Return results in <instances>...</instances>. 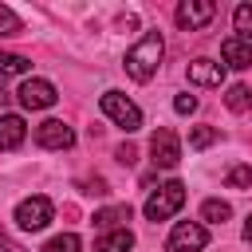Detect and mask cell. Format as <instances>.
Returning <instances> with one entry per match:
<instances>
[{
	"label": "cell",
	"mask_w": 252,
	"mask_h": 252,
	"mask_svg": "<svg viewBox=\"0 0 252 252\" xmlns=\"http://www.w3.org/2000/svg\"><path fill=\"white\" fill-rule=\"evenodd\" d=\"M134 158H138L134 146H118V161H122V165H134Z\"/></svg>",
	"instance_id": "cb8c5ba5"
},
{
	"label": "cell",
	"mask_w": 252,
	"mask_h": 252,
	"mask_svg": "<svg viewBox=\"0 0 252 252\" xmlns=\"http://www.w3.org/2000/svg\"><path fill=\"white\" fill-rule=\"evenodd\" d=\"M24 134H28V126H24L20 114H4L0 118V150H16L24 142Z\"/></svg>",
	"instance_id": "4fadbf2b"
},
{
	"label": "cell",
	"mask_w": 252,
	"mask_h": 252,
	"mask_svg": "<svg viewBox=\"0 0 252 252\" xmlns=\"http://www.w3.org/2000/svg\"><path fill=\"white\" fill-rule=\"evenodd\" d=\"M189 83H197V87H220V83H224V63L193 59V63H189Z\"/></svg>",
	"instance_id": "8fae6325"
},
{
	"label": "cell",
	"mask_w": 252,
	"mask_h": 252,
	"mask_svg": "<svg viewBox=\"0 0 252 252\" xmlns=\"http://www.w3.org/2000/svg\"><path fill=\"white\" fill-rule=\"evenodd\" d=\"M232 28L240 32V39L252 43V4H240V8L232 12Z\"/></svg>",
	"instance_id": "ac0fdd59"
},
{
	"label": "cell",
	"mask_w": 252,
	"mask_h": 252,
	"mask_svg": "<svg viewBox=\"0 0 252 252\" xmlns=\"http://www.w3.org/2000/svg\"><path fill=\"white\" fill-rule=\"evenodd\" d=\"M173 110H177V114H193V110H197V98H193V94H177V98H173Z\"/></svg>",
	"instance_id": "603a6c76"
},
{
	"label": "cell",
	"mask_w": 252,
	"mask_h": 252,
	"mask_svg": "<svg viewBox=\"0 0 252 252\" xmlns=\"http://www.w3.org/2000/svg\"><path fill=\"white\" fill-rule=\"evenodd\" d=\"M35 142L43 150H67V146H75V130L67 122H59V118H47V122L35 126Z\"/></svg>",
	"instance_id": "9c48e42d"
},
{
	"label": "cell",
	"mask_w": 252,
	"mask_h": 252,
	"mask_svg": "<svg viewBox=\"0 0 252 252\" xmlns=\"http://www.w3.org/2000/svg\"><path fill=\"white\" fill-rule=\"evenodd\" d=\"M51 201L43 197V193H35V197H24L20 205H16V224L24 228V232H39V228H47L51 224Z\"/></svg>",
	"instance_id": "277c9868"
},
{
	"label": "cell",
	"mask_w": 252,
	"mask_h": 252,
	"mask_svg": "<svg viewBox=\"0 0 252 252\" xmlns=\"http://www.w3.org/2000/svg\"><path fill=\"white\" fill-rule=\"evenodd\" d=\"M102 114H106L110 122H118L126 134H134V130L142 126V110H138L122 91H106V94H102Z\"/></svg>",
	"instance_id": "3957f363"
},
{
	"label": "cell",
	"mask_w": 252,
	"mask_h": 252,
	"mask_svg": "<svg viewBox=\"0 0 252 252\" xmlns=\"http://www.w3.org/2000/svg\"><path fill=\"white\" fill-rule=\"evenodd\" d=\"M134 248V232L130 228H110L94 240V252H130Z\"/></svg>",
	"instance_id": "7c38bea8"
},
{
	"label": "cell",
	"mask_w": 252,
	"mask_h": 252,
	"mask_svg": "<svg viewBox=\"0 0 252 252\" xmlns=\"http://www.w3.org/2000/svg\"><path fill=\"white\" fill-rule=\"evenodd\" d=\"M43 252H79V236L75 232H59L43 244Z\"/></svg>",
	"instance_id": "d6986e66"
},
{
	"label": "cell",
	"mask_w": 252,
	"mask_h": 252,
	"mask_svg": "<svg viewBox=\"0 0 252 252\" xmlns=\"http://www.w3.org/2000/svg\"><path fill=\"white\" fill-rule=\"evenodd\" d=\"M220 59H224L228 67H236V71H248V67H252V43L240 39V35H228V39L220 43Z\"/></svg>",
	"instance_id": "30bf717a"
},
{
	"label": "cell",
	"mask_w": 252,
	"mask_h": 252,
	"mask_svg": "<svg viewBox=\"0 0 252 252\" xmlns=\"http://www.w3.org/2000/svg\"><path fill=\"white\" fill-rule=\"evenodd\" d=\"M0 252H28V248H20V244H16L8 232H0Z\"/></svg>",
	"instance_id": "d4e9b609"
},
{
	"label": "cell",
	"mask_w": 252,
	"mask_h": 252,
	"mask_svg": "<svg viewBox=\"0 0 252 252\" xmlns=\"http://www.w3.org/2000/svg\"><path fill=\"white\" fill-rule=\"evenodd\" d=\"M32 63L24 59V55H16V51H0V75H24Z\"/></svg>",
	"instance_id": "e0dca14e"
},
{
	"label": "cell",
	"mask_w": 252,
	"mask_h": 252,
	"mask_svg": "<svg viewBox=\"0 0 252 252\" xmlns=\"http://www.w3.org/2000/svg\"><path fill=\"white\" fill-rule=\"evenodd\" d=\"M217 138H220V130H213V126H197V130L189 134V146H193V150H205V146H213Z\"/></svg>",
	"instance_id": "44dd1931"
},
{
	"label": "cell",
	"mask_w": 252,
	"mask_h": 252,
	"mask_svg": "<svg viewBox=\"0 0 252 252\" xmlns=\"http://www.w3.org/2000/svg\"><path fill=\"white\" fill-rule=\"evenodd\" d=\"M122 220H130V205H110V209H98L91 224H98V228H118Z\"/></svg>",
	"instance_id": "5bb4252c"
},
{
	"label": "cell",
	"mask_w": 252,
	"mask_h": 252,
	"mask_svg": "<svg viewBox=\"0 0 252 252\" xmlns=\"http://www.w3.org/2000/svg\"><path fill=\"white\" fill-rule=\"evenodd\" d=\"M224 185H232V189H248V185H252V165H232V169L224 173Z\"/></svg>",
	"instance_id": "ffe728a7"
},
{
	"label": "cell",
	"mask_w": 252,
	"mask_h": 252,
	"mask_svg": "<svg viewBox=\"0 0 252 252\" xmlns=\"http://www.w3.org/2000/svg\"><path fill=\"white\" fill-rule=\"evenodd\" d=\"M224 102H228V110H236V114L252 110V87H244V83H232V87H228V94H224Z\"/></svg>",
	"instance_id": "9a60e30c"
},
{
	"label": "cell",
	"mask_w": 252,
	"mask_h": 252,
	"mask_svg": "<svg viewBox=\"0 0 252 252\" xmlns=\"http://www.w3.org/2000/svg\"><path fill=\"white\" fill-rule=\"evenodd\" d=\"M205 244H209L205 224L181 220V224H173V232H169V240H165V252H205Z\"/></svg>",
	"instance_id": "5b68a950"
},
{
	"label": "cell",
	"mask_w": 252,
	"mask_h": 252,
	"mask_svg": "<svg viewBox=\"0 0 252 252\" xmlns=\"http://www.w3.org/2000/svg\"><path fill=\"white\" fill-rule=\"evenodd\" d=\"M213 16H217V4H213V0H181V4H177V12H173L177 28H185V32L205 28Z\"/></svg>",
	"instance_id": "8992f818"
},
{
	"label": "cell",
	"mask_w": 252,
	"mask_h": 252,
	"mask_svg": "<svg viewBox=\"0 0 252 252\" xmlns=\"http://www.w3.org/2000/svg\"><path fill=\"white\" fill-rule=\"evenodd\" d=\"M16 98H20V106L24 110H47V106H55V87L47 83V79H28L20 91H16Z\"/></svg>",
	"instance_id": "52a82bcc"
},
{
	"label": "cell",
	"mask_w": 252,
	"mask_h": 252,
	"mask_svg": "<svg viewBox=\"0 0 252 252\" xmlns=\"http://www.w3.org/2000/svg\"><path fill=\"white\" fill-rule=\"evenodd\" d=\"M244 240L252 244V213H248V220H244Z\"/></svg>",
	"instance_id": "484cf974"
},
{
	"label": "cell",
	"mask_w": 252,
	"mask_h": 252,
	"mask_svg": "<svg viewBox=\"0 0 252 252\" xmlns=\"http://www.w3.org/2000/svg\"><path fill=\"white\" fill-rule=\"evenodd\" d=\"M201 217H205V220H213V224H224V220L232 217V209H228L224 201H217V197H213V201H205V205H201Z\"/></svg>",
	"instance_id": "2e32d148"
},
{
	"label": "cell",
	"mask_w": 252,
	"mask_h": 252,
	"mask_svg": "<svg viewBox=\"0 0 252 252\" xmlns=\"http://www.w3.org/2000/svg\"><path fill=\"white\" fill-rule=\"evenodd\" d=\"M181 205H185V185H181V181H165L158 193L146 197L142 213H146V220H165V217H173Z\"/></svg>",
	"instance_id": "7a4b0ae2"
},
{
	"label": "cell",
	"mask_w": 252,
	"mask_h": 252,
	"mask_svg": "<svg viewBox=\"0 0 252 252\" xmlns=\"http://www.w3.org/2000/svg\"><path fill=\"white\" fill-rule=\"evenodd\" d=\"M161 51H165L161 32H146V35L126 51V75H130L134 83L154 79V71H158V63H161Z\"/></svg>",
	"instance_id": "6da1fadb"
},
{
	"label": "cell",
	"mask_w": 252,
	"mask_h": 252,
	"mask_svg": "<svg viewBox=\"0 0 252 252\" xmlns=\"http://www.w3.org/2000/svg\"><path fill=\"white\" fill-rule=\"evenodd\" d=\"M20 32H24L20 16H16L12 8H4V4H0V35H20Z\"/></svg>",
	"instance_id": "7402d4cb"
},
{
	"label": "cell",
	"mask_w": 252,
	"mask_h": 252,
	"mask_svg": "<svg viewBox=\"0 0 252 252\" xmlns=\"http://www.w3.org/2000/svg\"><path fill=\"white\" fill-rule=\"evenodd\" d=\"M150 154H154V165H161V169H173L177 161H181V142H177V134L173 130H154V138H150Z\"/></svg>",
	"instance_id": "ba28073f"
}]
</instances>
